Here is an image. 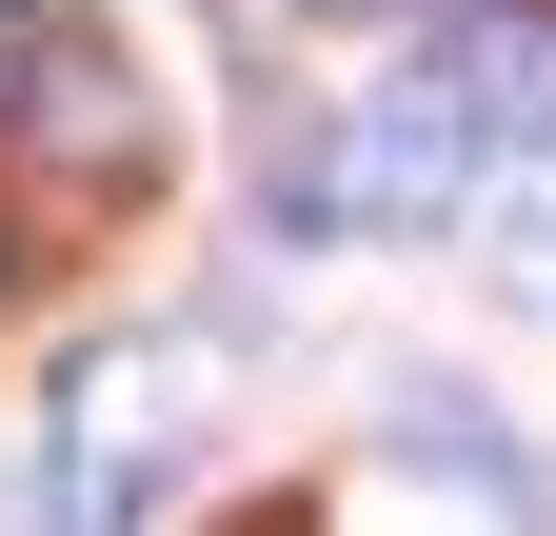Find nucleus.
<instances>
[{
  "instance_id": "f257e3e1",
  "label": "nucleus",
  "mask_w": 556,
  "mask_h": 536,
  "mask_svg": "<svg viewBox=\"0 0 556 536\" xmlns=\"http://www.w3.org/2000/svg\"><path fill=\"white\" fill-rule=\"evenodd\" d=\"M199 437H219V339H100L40 437V536H139Z\"/></svg>"
},
{
  "instance_id": "f03ea898",
  "label": "nucleus",
  "mask_w": 556,
  "mask_h": 536,
  "mask_svg": "<svg viewBox=\"0 0 556 536\" xmlns=\"http://www.w3.org/2000/svg\"><path fill=\"white\" fill-rule=\"evenodd\" d=\"M477 159H497V119L417 60V80H358V119H318V140L278 159V219L299 239H417V219L477 199Z\"/></svg>"
},
{
  "instance_id": "7ed1b4c3",
  "label": "nucleus",
  "mask_w": 556,
  "mask_h": 536,
  "mask_svg": "<svg viewBox=\"0 0 556 536\" xmlns=\"http://www.w3.org/2000/svg\"><path fill=\"white\" fill-rule=\"evenodd\" d=\"M160 179V80L119 40H21L0 60V219H119Z\"/></svg>"
},
{
  "instance_id": "20e7f679",
  "label": "nucleus",
  "mask_w": 556,
  "mask_h": 536,
  "mask_svg": "<svg viewBox=\"0 0 556 536\" xmlns=\"http://www.w3.org/2000/svg\"><path fill=\"white\" fill-rule=\"evenodd\" d=\"M438 80L497 119V159L556 140V0H457V21H438Z\"/></svg>"
},
{
  "instance_id": "39448f33",
  "label": "nucleus",
  "mask_w": 556,
  "mask_h": 536,
  "mask_svg": "<svg viewBox=\"0 0 556 536\" xmlns=\"http://www.w3.org/2000/svg\"><path fill=\"white\" fill-rule=\"evenodd\" d=\"M338 21H397V0H338Z\"/></svg>"
}]
</instances>
